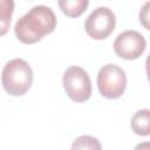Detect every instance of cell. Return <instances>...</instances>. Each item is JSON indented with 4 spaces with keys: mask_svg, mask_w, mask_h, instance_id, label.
<instances>
[{
    "mask_svg": "<svg viewBox=\"0 0 150 150\" xmlns=\"http://www.w3.org/2000/svg\"><path fill=\"white\" fill-rule=\"evenodd\" d=\"M56 23L57 20L53 9L45 5H38L16 21L14 33L19 41L32 45L40 41L45 35L50 34Z\"/></svg>",
    "mask_w": 150,
    "mask_h": 150,
    "instance_id": "cell-1",
    "label": "cell"
},
{
    "mask_svg": "<svg viewBox=\"0 0 150 150\" xmlns=\"http://www.w3.org/2000/svg\"><path fill=\"white\" fill-rule=\"evenodd\" d=\"M1 82L4 89L9 95L22 96L32 87L33 70L25 60L19 57L13 59L5 64Z\"/></svg>",
    "mask_w": 150,
    "mask_h": 150,
    "instance_id": "cell-2",
    "label": "cell"
},
{
    "mask_svg": "<svg viewBox=\"0 0 150 150\" xmlns=\"http://www.w3.org/2000/svg\"><path fill=\"white\" fill-rule=\"evenodd\" d=\"M97 87L105 98L115 100L121 97L127 87L125 71L114 63L103 66L97 74Z\"/></svg>",
    "mask_w": 150,
    "mask_h": 150,
    "instance_id": "cell-3",
    "label": "cell"
},
{
    "mask_svg": "<svg viewBox=\"0 0 150 150\" xmlns=\"http://www.w3.org/2000/svg\"><path fill=\"white\" fill-rule=\"evenodd\" d=\"M63 88L74 102H86L91 95V81L88 73L79 67L70 66L63 74Z\"/></svg>",
    "mask_w": 150,
    "mask_h": 150,
    "instance_id": "cell-4",
    "label": "cell"
},
{
    "mask_svg": "<svg viewBox=\"0 0 150 150\" xmlns=\"http://www.w3.org/2000/svg\"><path fill=\"white\" fill-rule=\"evenodd\" d=\"M116 18L112 11L108 7H97L84 21L87 34L95 40L108 38L115 29Z\"/></svg>",
    "mask_w": 150,
    "mask_h": 150,
    "instance_id": "cell-5",
    "label": "cell"
},
{
    "mask_svg": "<svg viewBox=\"0 0 150 150\" xmlns=\"http://www.w3.org/2000/svg\"><path fill=\"white\" fill-rule=\"evenodd\" d=\"M146 41L144 36L136 30H124L120 33L114 42L116 55L124 60L138 59L145 50Z\"/></svg>",
    "mask_w": 150,
    "mask_h": 150,
    "instance_id": "cell-6",
    "label": "cell"
},
{
    "mask_svg": "<svg viewBox=\"0 0 150 150\" xmlns=\"http://www.w3.org/2000/svg\"><path fill=\"white\" fill-rule=\"evenodd\" d=\"M131 129L139 136L150 135V109H141L131 117Z\"/></svg>",
    "mask_w": 150,
    "mask_h": 150,
    "instance_id": "cell-7",
    "label": "cell"
},
{
    "mask_svg": "<svg viewBox=\"0 0 150 150\" xmlns=\"http://www.w3.org/2000/svg\"><path fill=\"white\" fill-rule=\"evenodd\" d=\"M59 6L62 13L69 18L80 16L89 5L88 0H60Z\"/></svg>",
    "mask_w": 150,
    "mask_h": 150,
    "instance_id": "cell-8",
    "label": "cell"
},
{
    "mask_svg": "<svg viewBox=\"0 0 150 150\" xmlns=\"http://www.w3.org/2000/svg\"><path fill=\"white\" fill-rule=\"evenodd\" d=\"M70 150H102V146L96 137L82 135L73 141Z\"/></svg>",
    "mask_w": 150,
    "mask_h": 150,
    "instance_id": "cell-9",
    "label": "cell"
},
{
    "mask_svg": "<svg viewBox=\"0 0 150 150\" xmlns=\"http://www.w3.org/2000/svg\"><path fill=\"white\" fill-rule=\"evenodd\" d=\"M1 35H4L7 32V28L11 23V16L13 13V7H14V2L13 1H1Z\"/></svg>",
    "mask_w": 150,
    "mask_h": 150,
    "instance_id": "cell-10",
    "label": "cell"
},
{
    "mask_svg": "<svg viewBox=\"0 0 150 150\" xmlns=\"http://www.w3.org/2000/svg\"><path fill=\"white\" fill-rule=\"evenodd\" d=\"M138 18H139L141 25H142L145 29L150 30V1L145 2V4L142 6V8H141V11H139Z\"/></svg>",
    "mask_w": 150,
    "mask_h": 150,
    "instance_id": "cell-11",
    "label": "cell"
},
{
    "mask_svg": "<svg viewBox=\"0 0 150 150\" xmlns=\"http://www.w3.org/2000/svg\"><path fill=\"white\" fill-rule=\"evenodd\" d=\"M134 150H150V142H142L138 143Z\"/></svg>",
    "mask_w": 150,
    "mask_h": 150,
    "instance_id": "cell-12",
    "label": "cell"
},
{
    "mask_svg": "<svg viewBox=\"0 0 150 150\" xmlns=\"http://www.w3.org/2000/svg\"><path fill=\"white\" fill-rule=\"evenodd\" d=\"M145 68H146L148 80H149V82H150V54H149V56L146 57V61H145Z\"/></svg>",
    "mask_w": 150,
    "mask_h": 150,
    "instance_id": "cell-13",
    "label": "cell"
}]
</instances>
